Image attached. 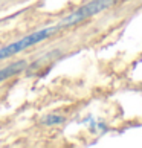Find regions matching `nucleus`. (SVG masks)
<instances>
[{"instance_id": "f257e3e1", "label": "nucleus", "mask_w": 142, "mask_h": 148, "mask_svg": "<svg viewBox=\"0 0 142 148\" xmlns=\"http://www.w3.org/2000/svg\"><path fill=\"white\" fill-rule=\"evenodd\" d=\"M58 29H60L58 26H49V28H45V29H40V31L32 32V34L26 35V37H23V38H20V40L11 43V45H8V46H3L2 49H0V60L9 58V57L15 55V53L25 51V49H28V47H31V46L37 45V43L46 40L47 37H51L52 34H55Z\"/></svg>"}, {"instance_id": "f03ea898", "label": "nucleus", "mask_w": 142, "mask_h": 148, "mask_svg": "<svg viewBox=\"0 0 142 148\" xmlns=\"http://www.w3.org/2000/svg\"><path fill=\"white\" fill-rule=\"evenodd\" d=\"M115 2H116V0H92V2L86 3L81 8H78L76 11H73L72 14H69L67 17H64L57 26L60 29H61V28H67V26H73L76 23H80V21L86 20V18L93 17V15L99 14L101 11H104L108 6H112Z\"/></svg>"}, {"instance_id": "7ed1b4c3", "label": "nucleus", "mask_w": 142, "mask_h": 148, "mask_svg": "<svg viewBox=\"0 0 142 148\" xmlns=\"http://www.w3.org/2000/svg\"><path fill=\"white\" fill-rule=\"evenodd\" d=\"M25 67H28V63H26L25 60H21V61H17L14 64H9V66H6V67L0 69V83L5 81V79H8V78H11V76L20 73Z\"/></svg>"}, {"instance_id": "20e7f679", "label": "nucleus", "mask_w": 142, "mask_h": 148, "mask_svg": "<svg viewBox=\"0 0 142 148\" xmlns=\"http://www.w3.org/2000/svg\"><path fill=\"white\" fill-rule=\"evenodd\" d=\"M64 121L63 116H58V114H47V116L43 118V124L45 125H58Z\"/></svg>"}]
</instances>
